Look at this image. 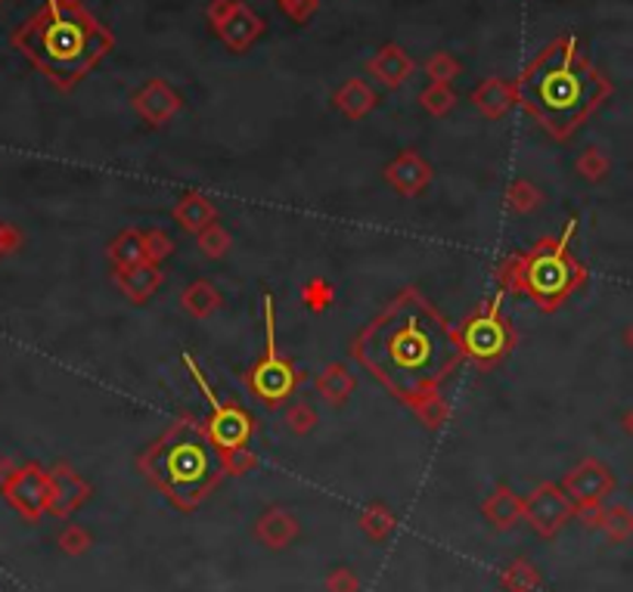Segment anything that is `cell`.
<instances>
[{
    "instance_id": "obj_1",
    "label": "cell",
    "mask_w": 633,
    "mask_h": 592,
    "mask_svg": "<svg viewBox=\"0 0 633 592\" xmlns=\"http://www.w3.org/2000/svg\"><path fill=\"white\" fill-rule=\"evenodd\" d=\"M354 357L400 400L434 391L466 357L451 323L419 292L407 288L354 341Z\"/></svg>"
},
{
    "instance_id": "obj_2",
    "label": "cell",
    "mask_w": 633,
    "mask_h": 592,
    "mask_svg": "<svg viewBox=\"0 0 633 592\" xmlns=\"http://www.w3.org/2000/svg\"><path fill=\"white\" fill-rule=\"evenodd\" d=\"M609 93V81L580 56L575 37L546 44L516 84L519 103L553 137H568Z\"/></svg>"
},
{
    "instance_id": "obj_3",
    "label": "cell",
    "mask_w": 633,
    "mask_h": 592,
    "mask_svg": "<svg viewBox=\"0 0 633 592\" xmlns=\"http://www.w3.org/2000/svg\"><path fill=\"white\" fill-rule=\"evenodd\" d=\"M22 54L59 88H72L112 50V35L78 0H47L13 35Z\"/></svg>"
},
{
    "instance_id": "obj_4",
    "label": "cell",
    "mask_w": 633,
    "mask_h": 592,
    "mask_svg": "<svg viewBox=\"0 0 633 592\" xmlns=\"http://www.w3.org/2000/svg\"><path fill=\"white\" fill-rule=\"evenodd\" d=\"M140 468L178 509H196L224 471V453L202 425L181 419L146 449Z\"/></svg>"
},
{
    "instance_id": "obj_5",
    "label": "cell",
    "mask_w": 633,
    "mask_h": 592,
    "mask_svg": "<svg viewBox=\"0 0 633 592\" xmlns=\"http://www.w3.org/2000/svg\"><path fill=\"white\" fill-rule=\"evenodd\" d=\"M575 230L578 220L572 217L559 239H541L531 252L512 258L509 267L500 270V283L531 295L543 310H556L587 280L584 264L572 254Z\"/></svg>"
},
{
    "instance_id": "obj_6",
    "label": "cell",
    "mask_w": 633,
    "mask_h": 592,
    "mask_svg": "<svg viewBox=\"0 0 633 592\" xmlns=\"http://www.w3.org/2000/svg\"><path fill=\"white\" fill-rule=\"evenodd\" d=\"M264 354L252 366L249 373V388L252 395L268 403V407H280L283 400H290L298 388V373L290 360L280 354V344H276V310H273V295H264Z\"/></svg>"
},
{
    "instance_id": "obj_7",
    "label": "cell",
    "mask_w": 633,
    "mask_h": 592,
    "mask_svg": "<svg viewBox=\"0 0 633 592\" xmlns=\"http://www.w3.org/2000/svg\"><path fill=\"white\" fill-rule=\"evenodd\" d=\"M183 363H186V369H190V376L193 382L200 385V391L208 400V434H212V441L217 444L221 453H230V449H249V441H252V415L246 413L242 407H236L230 400H224V397L215 395V388L208 385V378L200 369V363L190 357V354H183Z\"/></svg>"
},
{
    "instance_id": "obj_8",
    "label": "cell",
    "mask_w": 633,
    "mask_h": 592,
    "mask_svg": "<svg viewBox=\"0 0 633 592\" xmlns=\"http://www.w3.org/2000/svg\"><path fill=\"white\" fill-rule=\"evenodd\" d=\"M460 341H463V351L478 363H494L504 357L512 344V329L507 317L500 314V301H490L478 314H472L460 329Z\"/></svg>"
},
{
    "instance_id": "obj_9",
    "label": "cell",
    "mask_w": 633,
    "mask_h": 592,
    "mask_svg": "<svg viewBox=\"0 0 633 592\" xmlns=\"http://www.w3.org/2000/svg\"><path fill=\"white\" fill-rule=\"evenodd\" d=\"M3 497L7 503L16 509L19 515H25L29 521H37L44 512H50V471H44L41 466H22L16 468L3 485Z\"/></svg>"
},
{
    "instance_id": "obj_10",
    "label": "cell",
    "mask_w": 633,
    "mask_h": 592,
    "mask_svg": "<svg viewBox=\"0 0 633 592\" xmlns=\"http://www.w3.org/2000/svg\"><path fill=\"white\" fill-rule=\"evenodd\" d=\"M562 490L572 500L575 512L578 509H599V505L606 503V497L615 490V475H612V468L606 466V463H599V459H584V463H578L565 475Z\"/></svg>"
},
{
    "instance_id": "obj_11",
    "label": "cell",
    "mask_w": 633,
    "mask_h": 592,
    "mask_svg": "<svg viewBox=\"0 0 633 592\" xmlns=\"http://www.w3.org/2000/svg\"><path fill=\"white\" fill-rule=\"evenodd\" d=\"M575 505L565 497V490L556 485L538 487L525 503V519L534 527V534L541 537H556L562 527L572 521Z\"/></svg>"
},
{
    "instance_id": "obj_12",
    "label": "cell",
    "mask_w": 633,
    "mask_h": 592,
    "mask_svg": "<svg viewBox=\"0 0 633 592\" xmlns=\"http://www.w3.org/2000/svg\"><path fill=\"white\" fill-rule=\"evenodd\" d=\"M212 19H215L221 37H224L230 47H236V50H242V47L261 32L258 16H252L246 7H239L234 0H217V3H212Z\"/></svg>"
},
{
    "instance_id": "obj_13",
    "label": "cell",
    "mask_w": 633,
    "mask_h": 592,
    "mask_svg": "<svg viewBox=\"0 0 633 592\" xmlns=\"http://www.w3.org/2000/svg\"><path fill=\"white\" fill-rule=\"evenodd\" d=\"M88 497H91V487L84 485L72 468L59 466L50 471V512L54 515H59V519L72 515Z\"/></svg>"
},
{
    "instance_id": "obj_14",
    "label": "cell",
    "mask_w": 633,
    "mask_h": 592,
    "mask_svg": "<svg viewBox=\"0 0 633 592\" xmlns=\"http://www.w3.org/2000/svg\"><path fill=\"white\" fill-rule=\"evenodd\" d=\"M255 537L271 549H286L298 537V519L286 509H268L255 524Z\"/></svg>"
},
{
    "instance_id": "obj_15",
    "label": "cell",
    "mask_w": 633,
    "mask_h": 592,
    "mask_svg": "<svg viewBox=\"0 0 633 592\" xmlns=\"http://www.w3.org/2000/svg\"><path fill=\"white\" fill-rule=\"evenodd\" d=\"M482 512H485V519H488L497 531H509L512 524H519V519L525 515V503H522L507 485H500L490 493L488 500H485Z\"/></svg>"
},
{
    "instance_id": "obj_16",
    "label": "cell",
    "mask_w": 633,
    "mask_h": 592,
    "mask_svg": "<svg viewBox=\"0 0 633 592\" xmlns=\"http://www.w3.org/2000/svg\"><path fill=\"white\" fill-rule=\"evenodd\" d=\"M429 178H432V171H429V164L422 162L419 156H414V152H404L398 162L388 168V180L398 186L400 193H419L426 183H429Z\"/></svg>"
},
{
    "instance_id": "obj_17",
    "label": "cell",
    "mask_w": 633,
    "mask_h": 592,
    "mask_svg": "<svg viewBox=\"0 0 633 592\" xmlns=\"http://www.w3.org/2000/svg\"><path fill=\"white\" fill-rule=\"evenodd\" d=\"M181 106V100L174 96V90H168L162 81H152L149 88L137 96V109H140V115H146L149 122H156V125H162L165 118H171L174 112Z\"/></svg>"
},
{
    "instance_id": "obj_18",
    "label": "cell",
    "mask_w": 633,
    "mask_h": 592,
    "mask_svg": "<svg viewBox=\"0 0 633 592\" xmlns=\"http://www.w3.org/2000/svg\"><path fill=\"white\" fill-rule=\"evenodd\" d=\"M599 531L612 539V543H624V539H631L633 537V509H628V505L602 509Z\"/></svg>"
},
{
    "instance_id": "obj_19",
    "label": "cell",
    "mask_w": 633,
    "mask_h": 592,
    "mask_svg": "<svg viewBox=\"0 0 633 592\" xmlns=\"http://www.w3.org/2000/svg\"><path fill=\"white\" fill-rule=\"evenodd\" d=\"M500 583H504V590L507 592H534L541 587V574H538V568H534L531 561L519 558V561L507 565V571L500 577Z\"/></svg>"
},
{
    "instance_id": "obj_20",
    "label": "cell",
    "mask_w": 633,
    "mask_h": 592,
    "mask_svg": "<svg viewBox=\"0 0 633 592\" xmlns=\"http://www.w3.org/2000/svg\"><path fill=\"white\" fill-rule=\"evenodd\" d=\"M174 217L181 220L186 230H200L205 224H212L215 220V208L205 202L202 196H183V202L178 205V212Z\"/></svg>"
},
{
    "instance_id": "obj_21",
    "label": "cell",
    "mask_w": 633,
    "mask_h": 592,
    "mask_svg": "<svg viewBox=\"0 0 633 592\" xmlns=\"http://www.w3.org/2000/svg\"><path fill=\"white\" fill-rule=\"evenodd\" d=\"M373 72L380 75L385 84H400L407 78V72H410V62H407V56L400 54L398 47H385L380 59L373 62Z\"/></svg>"
},
{
    "instance_id": "obj_22",
    "label": "cell",
    "mask_w": 633,
    "mask_h": 592,
    "mask_svg": "<svg viewBox=\"0 0 633 592\" xmlns=\"http://www.w3.org/2000/svg\"><path fill=\"white\" fill-rule=\"evenodd\" d=\"M475 103L485 112H490V115H500L512 103V90L507 84H500V81H488V84H482V88L475 90Z\"/></svg>"
},
{
    "instance_id": "obj_23",
    "label": "cell",
    "mask_w": 633,
    "mask_h": 592,
    "mask_svg": "<svg viewBox=\"0 0 633 592\" xmlns=\"http://www.w3.org/2000/svg\"><path fill=\"white\" fill-rule=\"evenodd\" d=\"M361 527L366 537L373 539H385L392 531H395V515L385 509V505H370L366 512H363Z\"/></svg>"
},
{
    "instance_id": "obj_24",
    "label": "cell",
    "mask_w": 633,
    "mask_h": 592,
    "mask_svg": "<svg viewBox=\"0 0 633 592\" xmlns=\"http://www.w3.org/2000/svg\"><path fill=\"white\" fill-rule=\"evenodd\" d=\"M112 258L125 267H137L144 264L146 258V239H140L137 234H125L115 246H112Z\"/></svg>"
},
{
    "instance_id": "obj_25",
    "label": "cell",
    "mask_w": 633,
    "mask_h": 592,
    "mask_svg": "<svg viewBox=\"0 0 633 592\" xmlns=\"http://www.w3.org/2000/svg\"><path fill=\"white\" fill-rule=\"evenodd\" d=\"M578 171H580V178L584 180L599 183V180L609 174V159L599 152L597 146H590V149H587V152H584V156L578 159Z\"/></svg>"
},
{
    "instance_id": "obj_26",
    "label": "cell",
    "mask_w": 633,
    "mask_h": 592,
    "mask_svg": "<svg viewBox=\"0 0 633 592\" xmlns=\"http://www.w3.org/2000/svg\"><path fill=\"white\" fill-rule=\"evenodd\" d=\"M183 305L186 310H193V314H208L212 307H217V295L212 292L208 283H196V286H190L183 292Z\"/></svg>"
},
{
    "instance_id": "obj_27",
    "label": "cell",
    "mask_w": 633,
    "mask_h": 592,
    "mask_svg": "<svg viewBox=\"0 0 633 592\" xmlns=\"http://www.w3.org/2000/svg\"><path fill=\"white\" fill-rule=\"evenodd\" d=\"M59 549L69 553V556H81V553L91 549V534H88L84 527H78V524H69V527L59 534Z\"/></svg>"
},
{
    "instance_id": "obj_28",
    "label": "cell",
    "mask_w": 633,
    "mask_h": 592,
    "mask_svg": "<svg viewBox=\"0 0 633 592\" xmlns=\"http://www.w3.org/2000/svg\"><path fill=\"white\" fill-rule=\"evenodd\" d=\"M326 592H361V580L351 568H336L326 577Z\"/></svg>"
},
{
    "instance_id": "obj_29",
    "label": "cell",
    "mask_w": 633,
    "mask_h": 592,
    "mask_svg": "<svg viewBox=\"0 0 633 592\" xmlns=\"http://www.w3.org/2000/svg\"><path fill=\"white\" fill-rule=\"evenodd\" d=\"M227 242H230V236L224 234L221 227H212L208 234L202 236V249H205V254H212V258H217V254L227 252Z\"/></svg>"
},
{
    "instance_id": "obj_30",
    "label": "cell",
    "mask_w": 633,
    "mask_h": 592,
    "mask_svg": "<svg viewBox=\"0 0 633 592\" xmlns=\"http://www.w3.org/2000/svg\"><path fill=\"white\" fill-rule=\"evenodd\" d=\"M280 3H283V10L292 13L295 19H305L310 10H314V3H317V0H280Z\"/></svg>"
},
{
    "instance_id": "obj_31",
    "label": "cell",
    "mask_w": 633,
    "mask_h": 592,
    "mask_svg": "<svg viewBox=\"0 0 633 592\" xmlns=\"http://www.w3.org/2000/svg\"><path fill=\"white\" fill-rule=\"evenodd\" d=\"M19 246V234L13 227H7L3 220H0V254L3 252H13Z\"/></svg>"
},
{
    "instance_id": "obj_32",
    "label": "cell",
    "mask_w": 633,
    "mask_h": 592,
    "mask_svg": "<svg viewBox=\"0 0 633 592\" xmlns=\"http://www.w3.org/2000/svg\"><path fill=\"white\" fill-rule=\"evenodd\" d=\"M146 246H152V249L146 252V254H152V258H162V254L171 252V239H165V236H159V234L146 236Z\"/></svg>"
},
{
    "instance_id": "obj_33",
    "label": "cell",
    "mask_w": 633,
    "mask_h": 592,
    "mask_svg": "<svg viewBox=\"0 0 633 592\" xmlns=\"http://www.w3.org/2000/svg\"><path fill=\"white\" fill-rule=\"evenodd\" d=\"M310 422H314V419H310V413L305 410V407H302V410H295V413H290V425L295 431H308Z\"/></svg>"
},
{
    "instance_id": "obj_34",
    "label": "cell",
    "mask_w": 633,
    "mask_h": 592,
    "mask_svg": "<svg viewBox=\"0 0 633 592\" xmlns=\"http://www.w3.org/2000/svg\"><path fill=\"white\" fill-rule=\"evenodd\" d=\"M621 425H624V431H628V434L633 437V407L628 410V413H624V419H621Z\"/></svg>"
},
{
    "instance_id": "obj_35",
    "label": "cell",
    "mask_w": 633,
    "mask_h": 592,
    "mask_svg": "<svg viewBox=\"0 0 633 592\" xmlns=\"http://www.w3.org/2000/svg\"><path fill=\"white\" fill-rule=\"evenodd\" d=\"M624 341H628V348H633V323L628 326V332H624Z\"/></svg>"
}]
</instances>
